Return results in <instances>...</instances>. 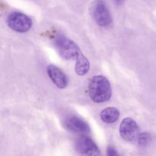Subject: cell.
Returning a JSON list of instances; mask_svg holds the SVG:
<instances>
[{"label":"cell","mask_w":156,"mask_h":156,"mask_svg":"<svg viewBox=\"0 0 156 156\" xmlns=\"http://www.w3.org/2000/svg\"><path fill=\"white\" fill-rule=\"evenodd\" d=\"M88 92L91 99L95 103L108 101L112 95L110 82L104 76H94L90 80Z\"/></svg>","instance_id":"1"},{"label":"cell","mask_w":156,"mask_h":156,"mask_svg":"<svg viewBox=\"0 0 156 156\" xmlns=\"http://www.w3.org/2000/svg\"><path fill=\"white\" fill-rule=\"evenodd\" d=\"M55 44L59 55L65 59L76 57L81 51L79 46L74 41L64 36L57 37L55 40Z\"/></svg>","instance_id":"2"},{"label":"cell","mask_w":156,"mask_h":156,"mask_svg":"<svg viewBox=\"0 0 156 156\" xmlns=\"http://www.w3.org/2000/svg\"><path fill=\"white\" fill-rule=\"evenodd\" d=\"M9 27L17 32L27 31L32 27V21L28 16L18 12H14L9 15L7 18Z\"/></svg>","instance_id":"3"},{"label":"cell","mask_w":156,"mask_h":156,"mask_svg":"<svg viewBox=\"0 0 156 156\" xmlns=\"http://www.w3.org/2000/svg\"><path fill=\"white\" fill-rule=\"evenodd\" d=\"M140 128L133 119L126 117L123 119L120 126V135L127 142H134L138 140Z\"/></svg>","instance_id":"4"},{"label":"cell","mask_w":156,"mask_h":156,"mask_svg":"<svg viewBox=\"0 0 156 156\" xmlns=\"http://www.w3.org/2000/svg\"><path fill=\"white\" fill-rule=\"evenodd\" d=\"M93 15L97 24L101 27H109L112 24L111 13L103 0H97L94 3Z\"/></svg>","instance_id":"5"},{"label":"cell","mask_w":156,"mask_h":156,"mask_svg":"<svg viewBox=\"0 0 156 156\" xmlns=\"http://www.w3.org/2000/svg\"><path fill=\"white\" fill-rule=\"evenodd\" d=\"M76 148L78 152L82 155H100V150L91 138L82 136L77 140Z\"/></svg>","instance_id":"6"},{"label":"cell","mask_w":156,"mask_h":156,"mask_svg":"<svg viewBox=\"0 0 156 156\" xmlns=\"http://www.w3.org/2000/svg\"><path fill=\"white\" fill-rule=\"evenodd\" d=\"M47 74L53 83L59 88H65L68 85V79L65 73L53 65H50L47 67Z\"/></svg>","instance_id":"7"},{"label":"cell","mask_w":156,"mask_h":156,"mask_svg":"<svg viewBox=\"0 0 156 156\" xmlns=\"http://www.w3.org/2000/svg\"><path fill=\"white\" fill-rule=\"evenodd\" d=\"M64 126L67 129L72 132L87 133L90 131L88 125L77 117H68L64 122Z\"/></svg>","instance_id":"8"},{"label":"cell","mask_w":156,"mask_h":156,"mask_svg":"<svg viewBox=\"0 0 156 156\" xmlns=\"http://www.w3.org/2000/svg\"><path fill=\"white\" fill-rule=\"evenodd\" d=\"M76 63L75 70L79 76H85L88 73L90 69V62L87 57H85L82 52H79L76 56Z\"/></svg>","instance_id":"9"},{"label":"cell","mask_w":156,"mask_h":156,"mask_svg":"<svg viewBox=\"0 0 156 156\" xmlns=\"http://www.w3.org/2000/svg\"><path fill=\"white\" fill-rule=\"evenodd\" d=\"M101 119L107 123H115L120 117V112L115 108H107L101 112Z\"/></svg>","instance_id":"10"},{"label":"cell","mask_w":156,"mask_h":156,"mask_svg":"<svg viewBox=\"0 0 156 156\" xmlns=\"http://www.w3.org/2000/svg\"><path fill=\"white\" fill-rule=\"evenodd\" d=\"M138 143L140 146H145L150 142L151 136L148 133H142L138 137Z\"/></svg>","instance_id":"11"},{"label":"cell","mask_w":156,"mask_h":156,"mask_svg":"<svg viewBox=\"0 0 156 156\" xmlns=\"http://www.w3.org/2000/svg\"><path fill=\"white\" fill-rule=\"evenodd\" d=\"M107 155H118V153H117V150H116L113 147H108V150H107Z\"/></svg>","instance_id":"12"},{"label":"cell","mask_w":156,"mask_h":156,"mask_svg":"<svg viewBox=\"0 0 156 156\" xmlns=\"http://www.w3.org/2000/svg\"><path fill=\"white\" fill-rule=\"evenodd\" d=\"M114 2L117 5H122L124 2V0H114Z\"/></svg>","instance_id":"13"}]
</instances>
